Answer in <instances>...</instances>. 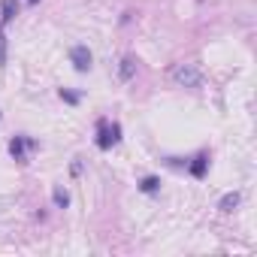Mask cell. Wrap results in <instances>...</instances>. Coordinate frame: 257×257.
Here are the masks:
<instances>
[{"instance_id":"6da1fadb","label":"cell","mask_w":257,"mask_h":257,"mask_svg":"<svg viewBox=\"0 0 257 257\" xmlns=\"http://www.w3.org/2000/svg\"><path fill=\"white\" fill-rule=\"evenodd\" d=\"M97 149L100 152H109L112 146H118L121 143V124L118 121H109V118H100L97 121Z\"/></svg>"},{"instance_id":"7a4b0ae2","label":"cell","mask_w":257,"mask_h":257,"mask_svg":"<svg viewBox=\"0 0 257 257\" xmlns=\"http://www.w3.org/2000/svg\"><path fill=\"white\" fill-rule=\"evenodd\" d=\"M170 76H173V82L182 85V88H200V85H203V73H200L197 64H176V67L170 70Z\"/></svg>"},{"instance_id":"3957f363","label":"cell","mask_w":257,"mask_h":257,"mask_svg":"<svg viewBox=\"0 0 257 257\" xmlns=\"http://www.w3.org/2000/svg\"><path fill=\"white\" fill-rule=\"evenodd\" d=\"M70 61H73V67H76L79 73H88V70L94 67V55H91L88 46H73V49H70Z\"/></svg>"},{"instance_id":"277c9868","label":"cell","mask_w":257,"mask_h":257,"mask_svg":"<svg viewBox=\"0 0 257 257\" xmlns=\"http://www.w3.org/2000/svg\"><path fill=\"white\" fill-rule=\"evenodd\" d=\"M34 149H37V143L28 140V137H13V140H10V155H13L19 164H28V152H34Z\"/></svg>"},{"instance_id":"5b68a950","label":"cell","mask_w":257,"mask_h":257,"mask_svg":"<svg viewBox=\"0 0 257 257\" xmlns=\"http://www.w3.org/2000/svg\"><path fill=\"white\" fill-rule=\"evenodd\" d=\"M16 16H19V4H16V0H0V28H7Z\"/></svg>"},{"instance_id":"8992f818","label":"cell","mask_w":257,"mask_h":257,"mask_svg":"<svg viewBox=\"0 0 257 257\" xmlns=\"http://www.w3.org/2000/svg\"><path fill=\"white\" fill-rule=\"evenodd\" d=\"M188 170H191V176H194V179H203V176H206V170H209V152H200V155L191 161V167H188Z\"/></svg>"},{"instance_id":"52a82bcc","label":"cell","mask_w":257,"mask_h":257,"mask_svg":"<svg viewBox=\"0 0 257 257\" xmlns=\"http://www.w3.org/2000/svg\"><path fill=\"white\" fill-rule=\"evenodd\" d=\"M118 76H121L124 82L137 76V58H134V55H124V58H121V67H118Z\"/></svg>"},{"instance_id":"ba28073f","label":"cell","mask_w":257,"mask_h":257,"mask_svg":"<svg viewBox=\"0 0 257 257\" xmlns=\"http://www.w3.org/2000/svg\"><path fill=\"white\" fill-rule=\"evenodd\" d=\"M239 200H242V194H239V191H230V194H224V197H221L218 209H221V212H233V209L239 206Z\"/></svg>"},{"instance_id":"9c48e42d","label":"cell","mask_w":257,"mask_h":257,"mask_svg":"<svg viewBox=\"0 0 257 257\" xmlns=\"http://www.w3.org/2000/svg\"><path fill=\"white\" fill-rule=\"evenodd\" d=\"M140 191H143V194H158V191H161V179H158V176H146V179L140 182Z\"/></svg>"},{"instance_id":"30bf717a","label":"cell","mask_w":257,"mask_h":257,"mask_svg":"<svg viewBox=\"0 0 257 257\" xmlns=\"http://www.w3.org/2000/svg\"><path fill=\"white\" fill-rule=\"evenodd\" d=\"M52 200H55L58 209H67V206H70V194H67L64 188H55V191H52Z\"/></svg>"},{"instance_id":"8fae6325","label":"cell","mask_w":257,"mask_h":257,"mask_svg":"<svg viewBox=\"0 0 257 257\" xmlns=\"http://www.w3.org/2000/svg\"><path fill=\"white\" fill-rule=\"evenodd\" d=\"M7 67V28H0V70Z\"/></svg>"},{"instance_id":"7c38bea8","label":"cell","mask_w":257,"mask_h":257,"mask_svg":"<svg viewBox=\"0 0 257 257\" xmlns=\"http://www.w3.org/2000/svg\"><path fill=\"white\" fill-rule=\"evenodd\" d=\"M61 100H67V103H79V94H73V91H67V88H61Z\"/></svg>"},{"instance_id":"4fadbf2b","label":"cell","mask_w":257,"mask_h":257,"mask_svg":"<svg viewBox=\"0 0 257 257\" xmlns=\"http://www.w3.org/2000/svg\"><path fill=\"white\" fill-rule=\"evenodd\" d=\"M31 4H37V0H31Z\"/></svg>"}]
</instances>
